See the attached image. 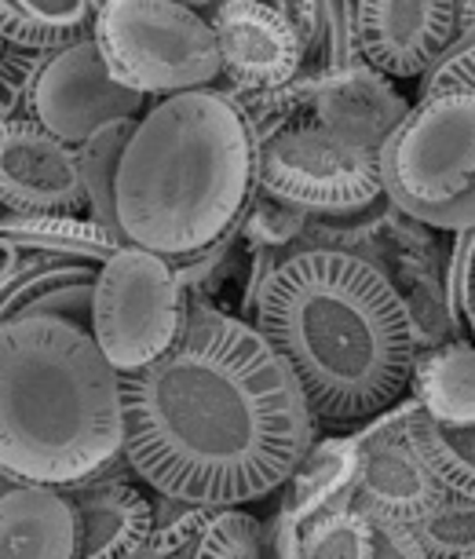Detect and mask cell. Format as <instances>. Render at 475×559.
Returning <instances> with one entry per match:
<instances>
[{
    "label": "cell",
    "instance_id": "obj_1",
    "mask_svg": "<svg viewBox=\"0 0 475 559\" xmlns=\"http://www.w3.org/2000/svg\"><path fill=\"white\" fill-rule=\"evenodd\" d=\"M183 336L121 377L124 457L151 490L249 504L282 490L319 417L282 352L241 314L187 304Z\"/></svg>",
    "mask_w": 475,
    "mask_h": 559
},
{
    "label": "cell",
    "instance_id": "obj_2",
    "mask_svg": "<svg viewBox=\"0 0 475 559\" xmlns=\"http://www.w3.org/2000/svg\"><path fill=\"white\" fill-rule=\"evenodd\" d=\"M252 322L293 366L319 425H366L409 395L414 325L373 260L293 249L263 282Z\"/></svg>",
    "mask_w": 475,
    "mask_h": 559
},
{
    "label": "cell",
    "instance_id": "obj_3",
    "mask_svg": "<svg viewBox=\"0 0 475 559\" xmlns=\"http://www.w3.org/2000/svg\"><path fill=\"white\" fill-rule=\"evenodd\" d=\"M260 143L219 84L151 99L124 143L118 219L124 241L183 257L246 219Z\"/></svg>",
    "mask_w": 475,
    "mask_h": 559
},
{
    "label": "cell",
    "instance_id": "obj_4",
    "mask_svg": "<svg viewBox=\"0 0 475 559\" xmlns=\"http://www.w3.org/2000/svg\"><path fill=\"white\" fill-rule=\"evenodd\" d=\"M121 453V373L92 330L56 314L0 325V472L67 490Z\"/></svg>",
    "mask_w": 475,
    "mask_h": 559
},
{
    "label": "cell",
    "instance_id": "obj_5",
    "mask_svg": "<svg viewBox=\"0 0 475 559\" xmlns=\"http://www.w3.org/2000/svg\"><path fill=\"white\" fill-rule=\"evenodd\" d=\"M92 37L114 78L146 99L205 88L224 73L209 15L179 0H107Z\"/></svg>",
    "mask_w": 475,
    "mask_h": 559
},
{
    "label": "cell",
    "instance_id": "obj_6",
    "mask_svg": "<svg viewBox=\"0 0 475 559\" xmlns=\"http://www.w3.org/2000/svg\"><path fill=\"white\" fill-rule=\"evenodd\" d=\"M187 289L173 260L124 241L99 263L88 330L118 373H140L187 325Z\"/></svg>",
    "mask_w": 475,
    "mask_h": 559
},
{
    "label": "cell",
    "instance_id": "obj_7",
    "mask_svg": "<svg viewBox=\"0 0 475 559\" xmlns=\"http://www.w3.org/2000/svg\"><path fill=\"white\" fill-rule=\"evenodd\" d=\"M377 162L388 198L409 216L453 202L475 179V92L417 99Z\"/></svg>",
    "mask_w": 475,
    "mask_h": 559
},
{
    "label": "cell",
    "instance_id": "obj_8",
    "mask_svg": "<svg viewBox=\"0 0 475 559\" xmlns=\"http://www.w3.org/2000/svg\"><path fill=\"white\" fill-rule=\"evenodd\" d=\"M260 191L304 209L341 213L384 194L377 151L344 143L322 124L300 121L260 143Z\"/></svg>",
    "mask_w": 475,
    "mask_h": 559
},
{
    "label": "cell",
    "instance_id": "obj_9",
    "mask_svg": "<svg viewBox=\"0 0 475 559\" xmlns=\"http://www.w3.org/2000/svg\"><path fill=\"white\" fill-rule=\"evenodd\" d=\"M414 406L417 395L409 392L392 409L366 420V428L358 431V479L352 504L369 520L420 523L450 493L409 436Z\"/></svg>",
    "mask_w": 475,
    "mask_h": 559
},
{
    "label": "cell",
    "instance_id": "obj_10",
    "mask_svg": "<svg viewBox=\"0 0 475 559\" xmlns=\"http://www.w3.org/2000/svg\"><path fill=\"white\" fill-rule=\"evenodd\" d=\"M151 99L114 78L95 37L51 51L29 96V118L67 143H84L114 118H140Z\"/></svg>",
    "mask_w": 475,
    "mask_h": 559
},
{
    "label": "cell",
    "instance_id": "obj_11",
    "mask_svg": "<svg viewBox=\"0 0 475 559\" xmlns=\"http://www.w3.org/2000/svg\"><path fill=\"white\" fill-rule=\"evenodd\" d=\"M0 209L12 213H88L78 146L37 118L0 124Z\"/></svg>",
    "mask_w": 475,
    "mask_h": 559
},
{
    "label": "cell",
    "instance_id": "obj_12",
    "mask_svg": "<svg viewBox=\"0 0 475 559\" xmlns=\"http://www.w3.org/2000/svg\"><path fill=\"white\" fill-rule=\"evenodd\" d=\"M205 15L216 29L224 62L216 84L260 92L278 88L304 70V40L297 26L274 8L260 0H219Z\"/></svg>",
    "mask_w": 475,
    "mask_h": 559
},
{
    "label": "cell",
    "instance_id": "obj_13",
    "mask_svg": "<svg viewBox=\"0 0 475 559\" xmlns=\"http://www.w3.org/2000/svg\"><path fill=\"white\" fill-rule=\"evenodd\" d=\"M458 37V0H358V45L395 81L420 78Z\"/></svg>",
    "mask_w": 475,
    "mask_h": 559
},
{
    "label": "cell",
    "instance_id": "obj_14",
    "mask_svg": "<svg viewBox=\"0 0 475 559\" xmlns=\"http://www.w3.org/2000/svg\"><path fill=\"white\" fill-rule=\"evenodd\" d=\"M129 457L67 487L78 512V559H143L154 534V498L135 487Z\"/></svg>",
    "mask_w": 475,
    "mask_h": 559
},
{
    "label": "cell",
    "instance_id": "obj_15",
    "mask_svg": "<svg viewBox=\"0 0 475 559\" xmlns=\"http://www.w3.org/2000/svg\"><path fill=\"white\" fill-rule=\"evenodd\" d=\"M311 121L322 124L325 132L341 135L344 143L380 151L384 140L399 129V121L409 114V103L395 88V78L380 73L369 62L344 70H322L311 73Z\"/></svg>",
    "mask_w": 475,
    "mask_h": 559
},
{
    "label": "cell",
    "instance_id": "obj_16",
    "mask_svg": "<svg viewBox=\"0 0 475 559\" xmlns=\"http://www.w3.org/2000/svg\"><path fill=\"white\" fill-rule=\"evenodd\" d=\"M0 556L78 559V512L70 493L45 483H12L0 493Z\"/></svg>",
    "mask_w": 475,
    "mask_h": 559
},
{
    "label": "cell",
    "instance_id": "obj_17",
    "mask_svg": "<svg viewBox=\"0 0 475 559\" xmlns=\"http://www.w3.org/2000/svg\"><path fill=\"white\" fill-rule=\"evenodd\" d=\"M99 267L84 260H62L48 252H26L15 278L0 289V325L29 314H56L88 330Z\"/></svg>",
    "mask_w": 475,
    "mask_h": 559
},
{
    "label": "cell",
    "instance_id": "obj_18",
    "mask_svg": "<svg viewBox=\"0 0 475 559\" xmlns=\"http://www.w3.org/2000/svg\"><path fill=\"white\" fill-rule=\"evenodd\" d=\"M0 238L23 252H48L62 260H84L99 267L124 241L88 213H0Z\"/></svg>",
    "mask_w": 475,
    "mask_h": 559
},
{
    "label": "cell",
    "instance_id": "obj_19",
    "mask_svg": "<svg viewBox=\"0 0 475 559\" xmlns=\"http://www.w3.org/2000/svg\"><path fill=\"white\" fill-rule=\"evenodd\" d=\"M358 479V436L347 439H314L304 453L289 479L282 483V509L297 520L333 509V504H352Z\"/></svg>",
    "mask_w": 475,
    "mask_h": 559
},
{
    "label": "cell",
    "instance_id": "obj_20",
    "mask_svg": "<svg viewBox=\"0 0 475 559\" xmlns=\"http://www.w3.org/2000/svg\"><path fill=\"white\" fill-rule=\"evenodd\" d=\"M399 219H403V209H399L384 191V194H377L373 202H366V205L341 209V213H314V216H308L300 249L355 252V257H366V260H373V263L384 267L388 257H392V249H395Z\"/></svg>",
    "mask_w": 475,
    "mask_h": 559
},
{
    "label": "cell",
    "instance_id": "obj_21",
    "mask_svg": "<svg viewBox=\"0 0 475 559\" xmlns=\"http://www.w3.org/2000/svg\"><path fill=\"white\" fill-rule=\"evenodd\" d=\"M409 392L431 417L472 420L475 417V341H453L436 352H420Z\"/></svg>",
    "mask_w": 475,
    "mask_h": 559
},
{
    "label": "cell",
    "instance_id": "obj_22",
    "mask_svg": "<svg viewBox=\"0 0 475 559\" xmlns=\"http://www.w3.org/2000/svg\"><path fill=\"white\" fill-rule=\"evenodd\" d=\"M92 23V0H0V40L19 48L59 51L88 37Z\"/></svg>",
    "mask_w": 475,
    "mask_h": 559
},
{
    "label": "cell",
    "instance_id": "obj_23",
    "mask_svg": "<svg viewBox=\"0 0 475 559\" xmlns=\"http://www.w3.org/2000/svg\"><path fill=\"white\" fill-rule=\"evenodd\" d=\"M409 436H414L420 457L436 472V479L458 498L475 501V417L472 420H442L431 417L425 406L409 414Z\"/></svg>",
    "mask_w": 475,
    "mask_h": 559
},
{
    "label": "cell",
    "instance_id": "obj_24",
    "mask_svg": "<svg viewBox=\"0 0 475 559\" xmlns=\"http://www.w3.org/2000/svg\"><path fill=\"white\" fill-rule=\"evenodd\" d=\"M135 121L140 118H114L103 129H95L84 143H78V165H81L84 198H88V216L107 224L121 241L124 235L118 219V168Z\"/></svg>",
    "mask_w": 475,
    "mask_h": 559
},
{
    "label": "cell",
    "instance_id": "obj_25",
    "mask_svg": "<svg viewBox=\"0 0 475 559\" xmlns=\"http://www.w3.org/2000/svg\"><path fill=\"white\" fill-rule=\"evenodd\" d=\"M373 520L355 504H333L297 520V559H369Z\"/></svg>",
    "mask_w": 475,
    "mask_h": 559
},
{
    "label": "cell",
    "instance_id": "obj_26",
    "mask_svg": "<svg viewBox=\"0 0 475 559\" xmlns=\"http://www.w3.org/2000/svg\"><path fill=\"white\" fill-rule=\"evenodd\" d=\"M213 504L154 490V534L143 559H198V542Z\"/></svg>",
    "mask_w": 475,
    "mask_h": 559
},
{
    "label": "cell",
    "instance_id": "obj_27",
    "mask_svg": "<svg viewBox=\"0 0 475 559\" xmlns=\"http://www.w3.org/2000/svg\"><path fill=\"white\" fill-rule=\"evenodd\" d=\"M425 559H475V501L447 493L442 504L414 523Z\"/></svg>",
    "mask_w": 475,
    "mask_h": 559
},
{
    "label": "cell",
    "instance_id": "obj_28",
    "mask_svg": "<svg viewBox=\"0 0 475 559\" xmlns=\"http://www.w3.org/2000/svg\"><path fill=\"white\" fill-rule=\"evenodd\" d=\"M366 62L358 45V0H322V29L314 48L304 56V70H344Z\"/></svg>",
    "mask_w": 475,
    "mask_h": 559
},
{
    "label": "cell",
    "instance_id": "obj_29",
    "mask_svg": "<svg viewBox=\"0 0 475 559\" xmlns=\"http://www.w3.org/2000/svg\"><path fill=\"white\" fill-rule=\"evenodd\" d=\"M263 556V520L241 504H213L198 542V559H257Z\"/></svg>",
    "mask_w": 475,
    "mask_h": 559
},
{
    "label": "cell",
    "instance_id": "obj_30",
    "mask_svg": "<svg viewBox=\"0 0 475 559\" xmlns=\"http://www.w3.org/2000/svg\"><path fill=\"white\" fill-rule=\"evenodd\" d=\"M308 216L304 209L282 202L268 191L252 194V202L246 209V224H241V241L246 249H300L304 227H308Z\"/></svg>",
    "mask_w": 475,
    "mask_h": 559
},
{
    "label": "cell",
    "instance_id": "obj_31",
    "mask_svg": "<svg viewBox=\"0 0 475 559\" xmlns=\"http://www.w3.org/2000/svg\"><path fill=\"white\" fill-rule=\"evenodd\" d=\"M48 56L51 51L40 48L4 45V51H0V124L29 114V96H34V84Z\"/></svg>",
    "mask_w": 475,
    "mask_h": 559
},
{
    "label": "cell",
    "instance_id": "obj_32",
    "mask_svg": "<svg viewBox=\"0 0 475 559\" xmlns=\"http://www.w3.org/2000/svg\"><path fill=\"white\" fill-rule=\"evenodd\" d=\"M417 81V99L436 96V92H475V23L458 29L447 51Z\"/></svg>",
    "mask_w": 475,
    "mask_h": 559
},
{
    "label": "cell",
    "instance_id": "obj_33",
    "mask_svg": "<svg viewBox=\"0 0 475 559\" xmlns=\"http://www.w3.org/2000/svg\"><path fill=\"white\" fill-rule=\"evenodd\" d=\"M447 293L461 330L468 333V341H475V227L450 235Z\"/></svg>",
    "mask_w": 475,
    "mask_h": 559
},
{
    "label": "cell",
    "instance_id": "obj_34",
    "mask_svg": "<svg viewBox=\"0 0 475 559\" xmlns=\"http://www.w3.org/2000/svg\"><path fill=\"white\" fill-rule=\"evenodd\" d=\"M414 219L420 224L442 230V235H458V230H472L475 227V179L464 191L453 198L447 205H436V209H420L414 213Z\"/></svg>",
    "mask_w": 475,
    "mask_h": 559
},
{
    "label": "cell",
    "instance_id": "obj_35",
    "mask_svg": "<svg viewBox=\"0 0 475 559\" xmlns=\"http://www.w3.org/2000/svg\"><path fill=\"white\" fill-rule=\"evenodd\" d=\"M373 556H388V559H425L414 523H384V520H373Z\"/></svg>",
    "mask_w": 475,
    "mask_h": 559
},
{
    "label": "cell",
    "instance_id": "obj_36",
    "mask_svg": "<svg viewBox=\"0 0 475 559\" xmlns=\"http://www.w3.org/2000/svg\"><path fill=\"white\" fill-rule=\"evenodd\" d=\"M260 4L282 12L293 26H297V34L304 40V56H308L314 48V40H319V29H322V0H260Z\"/></svg>",
    "mask_w": 475,
    "mask_h": 559
},
{
    "label": "cell",
    "instance_id": "obj_37",
    "mask_svg": "<svg viewBox=\"0 0 475 559\" xmlns=\"http://www.w3.org/2000/svg\"><path fill=\"white\" fill-rule=\"evenodd\" d=\"M23 257H26L23 249L12 246L8 238H0V289H4L8 282L15 278V271H19V263H23Z\"/></svg>",
    "mask_w": 475,
    "mask_h": 559
},
{
    "label": "cell",
    "instance_id": "obj_38",
    "mask_svg": "<svg viewBox=\"0 0 475 559\" xmlns=\"http://www.w3.org/2000/svg\"><path fill=\"white\" fill-rule=\"evenodd\" d=\"M475 23V0H458V29Z\"/></svg>",
    "mask_w": 475,
    "mask_h": 559
},
{
    "label": "cell",
    "instance_id": "obj_39",
    "mask_svg": "<svg viewBox=\"0 0 475 559\" xmlns=\"http://www.w3.org/2000/svg\"><path fill=\"white\" fill-rule=\"evenodd\" d=\"M179 4H190V8H198V12H209V8L219 4V0H179Z\"/></svg>",
    "mask_w": 475,
    "mask_h": 559
},
{
    "label": "cell",
    "instance_id": "obj_40",
    "mask_svg": "<svg viewBox=\"0 0 475 559\" xmlns=\"http://www.w3.org/2000/svg\"><path fill=\"white\" fill-rule=\"evenodd\" d=\"M12 483H15V479H8V476H4V472H0V493H4L8 487H12Z\"/></svg>",
    "mask_w": 475,
    "mask_h": 559
},
{
    "label": "cell",
    "instance_id": "obj_41",
    "mask_svg": "<svg viewBox=\"0 0 475 559\" xmlns=\"http://www.w3.org/2000/svg\"><path fill=\"white\" fill-rule=\"evenodd\" d=\"M92 4H95V12H99V8H103V4H107V0H92Z\"/></svg>",
    "mask_w": 475,
    "mask_h": 559
},
{
    "label": "cell",
    "instance_id": "obj_42",
    "mask_svg": "<svg viewBox=\"0 0 475 559\" xmlns=\"http://www.w3.org/2000/svg\"><path fill=\"white\" fill-rule=\"evenodd\" d=\"M4 45H8V40H0V51H4Z\"/></svg>",
    "mask_w": 475,
    "mask_h": 559
}]
</instances>
